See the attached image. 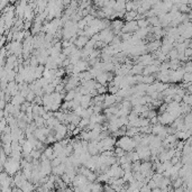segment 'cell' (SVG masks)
Listing matches in <instances>:
<instances>
[{"label": "cell", "instance_id": "cell-1", "mask_svg": "<svg viewBox=\"0 0 192 192\" xmlns=\"http://www.w3.org/2000/svg\"><path fill=\"white\" fill-rule=\"evenodd\" d=\"M136 24H137L138 29H141V28H147V27L149 26V24H148V21H147L146 18H141V19L136 20Z\"/></svg>", "mask_w": 192, "mask_h": 192}, {"label": "cell", "instance_id": "cell-9", "mask_svg": "<svg viewBox=\"0 0 192 192\" xmlns=\"http://www.w3.org/2000/svg\"><path fill=\"white\" fill-rule=\"evenodd\" d=\"M7 5H8V2H7V1H0V11L2 10V8H3V9L6 8Z\"/></svg>", "mask_w": 192, "mask_h": 192}, {"label": "cell", "instance_id": "cell-2", "mask_svg": "<svg viewBox=\"0 0 192 192\" xmlns=\"http://www.w3.org/2000/svg\"><path fill=\"white\" fill-rule=\"evenodd\" d=\"M75 91L74 90H71V91H67L66 93L64 94V98H63V100L64 101H72L74 100V98H75Z\"/></svg>", "mask_w": 192, "mask_h": 192}, {"label": "cell", "instance_id": "cell-7", "mask_svg": "<svg viewBox=\"0 0 192 192\" xmlns=\"http://www.w3.org/2000/svg\"><path fill=\"white\" fill-rule=\"evenodd\" d=\"M97 92H98V94H106L108 92V88L101 85V87L97 90Z\"/></svg>", "mask_w": 192, "mask_h": 192}, {"label": "cell", "instance_id": "cell-4", "mask_svg": "<svg viewBox=\"0 0 192 192\" xmlns=\"http://www.w3.org/2000/svg\"><path fill=\"white\" fill-rule=\"evenodd\" d=\"M154 81H155L154 75H146V77H143V81H141V83L149 85V84L154 83Z\"/></svg>", "mask_w": 192, "mask_h": 192}, {"label": "cell", "instance_id": "cell-8", "mask_svg": "<svg viewBox=\"0 0 192 192\" xmlns=\"http://www.w3.org/2000/svg\"><path fill=\"white\" fill-rule=\"evenodd\" d=\"M183 54H184V56H186V57H190V56H191V54H192L191 47H186V48L184 50V52H183Z\"/></svg>", "mask_w": 192, "mask_h": 192}, {"label": "cell", "instance_id": "cell-6", "mask_svg": "<svg viewBox=\"0 0 192 192\" xmlns=\"http://www.w3.org/2000/svg\"><path fill=\"white\" fill-rule=\"evenodd\" d=\"M191 79H192V74L186 73V72H185V73L183 74V77H182L183 83H189V82H191Z\"/></svg>", "mask_w": 192, "mask_h": 192}, {"label": "cell", "instance_id": "cell-5", "mask_svg": "<svg viewBox=\"0 0 192 192\" xmlns=\"http://www.w3.org/2000/svg\"><path fill=\"white\" fill-rule=\"evenodd\" d=\"M182 104H188V106H191V102H192V97H191V94H188V93H185L183 97H182V101H181Z\"/></svg>", "mask_w": 192, "mask_h": 192}, {"label": "cell", "instance_id": "cell-3", "mask_svg": "<svg viewBox=\"0 0 192 192\" xmlns=\"http://www.w3.org/2000/svg\"><path fill=\"white\" fill-rule=\"evenodd\" d=\"M89 125H90V121H89V119H88V118H81L77 127L81 128V129L83 130L84 128L87 127V126H89Z\"/></svg>", "mask_w": 192, "mask_h": 192}]
</instances>
